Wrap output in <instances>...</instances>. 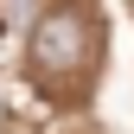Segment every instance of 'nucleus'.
<instances>
[{
  "label": "nucleus",
  "instance_id": "obj_1",
  "mask_svg": "<svg viewBox=\"0 0 134 134\" xmlns=\"http://www.w3.org/2000/svg\"><path fill=\"white\" fill-rule=\"evenodd\" d=\"M102 51V19L90 0H58L32 32V77L45 90H77Z\"/></svg>",
  "mask_w": 134,
  "mask_h": 134
}]
</instances>
